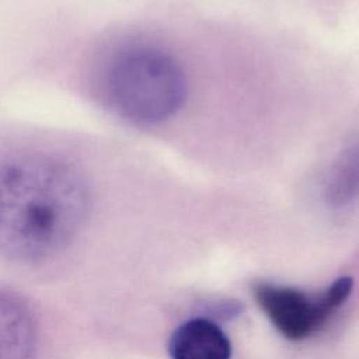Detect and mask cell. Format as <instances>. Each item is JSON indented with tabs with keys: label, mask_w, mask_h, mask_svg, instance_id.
Listing matches in <instances>:
<instances>
[{
	"label": "cell",
	"mask_w": 359,
	"mask_h": 359,
	"mask_svg": "<svg viewBox=\"0 0 359 359\" xmlns=\"http://www.w3.org/2000/svg\"><path fill=\"white\" fill-rule=\"evenodd\" d=\"M72 70V84L81 95L135 126L168 121L187 95L178 60L146 42L114 43L91 36Z\"/></svg>",
	"instance_id": "obj_1"
},
{
	"label": "cell",
	"mask_w": 359,
	"mask_h": 359,
	"mask_svg": "<svg viewBox=\"0 0 359 359\" xmlns=\"http://www.w3.org/2000/svg\"><path fill=\"white\" fill-rule=\"evenodd\" d=\"M353 279L338 278L321 296H309L302 290L259 282L252 293L273 327L290 341H302L317 332L349 297Z\"/></svg>",
	"instance_id": "obj_2"
},
{
	"label": "cell",
	"mask_w": 359,
	"mask_h": 359,
	"mask_svg": "<svg viewBox=\"0 0 359 359\" xmlns=\"http://www.w3.org/2000/svg\"><path fill=\"white\" fill-rule=\"evenodd\" d=\"M168 353L171 359H230L231 344L216 323L192 318L171 334Z\"/></svg>",
	"instance_id": "obj_3"
},
{
	"label": "cell",
	"mask_w": 359,
	"mask_h": 359,
	"mask_svg": "<svg viewBox=\"0 0 359 359\" xmlns=\"http://www.w3.org/2000/svg\"><path fill=\"white\" fill-rule=\"evenodd\" d=\"M35 339L29 309L17 296L0 292V359H31Z\"/></svg>",
	"instance_id": "obj_4"
},
{
	"label": "cell",
	"mask_w": 359,
	"mask_h": 359,
	"mask_svg": "<svg viewBox=\"0 0 359 359\" xmlns=\"http://www.w3.org/2000/svg\"><path fill=\"white\" fill-rule=\"evenodd\" d=\"M325 199L331 206H345L359 196V142L334 163L327 182Z\"/></svg>",
	"instance_id": "obj_5"
}]
</instances>
